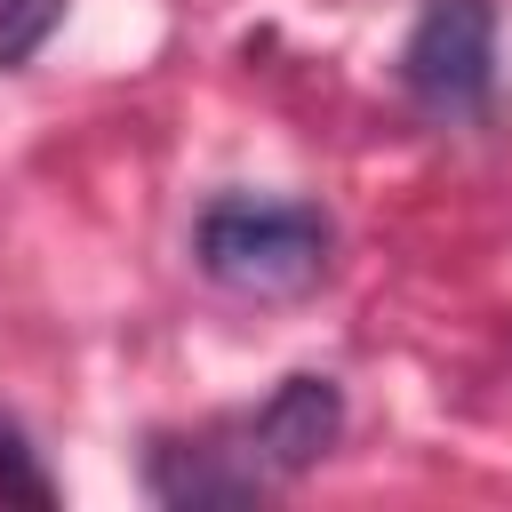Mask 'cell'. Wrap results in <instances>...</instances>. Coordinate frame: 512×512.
Returning <instances> with one entry per match:
<instances>
[{
  "mask_svg": "<svg viewBox=\"0 0 512 512\" xmlns=\"http://www.w3.org/2000/svg\"><path fill=\"white\" fill-rule=\"evenodd\" d=\"M328 216L304 208V200H264V192H224L200 208L192 224V256L216 288L232 296H256V304H288V296H312L328 280Z\"/></svg>",
  "mask_w": 512,
  "mask_h": 512,
  "instance_id": "6da1fadb",
  "label": "cell"
},
{
  "mask_svg": "<svg viewBox=\"0 0 512 512\" xmlns=\"http://www.w3.org/2000/svg\"><path fill=\"white\" fill-rule=\"evenodd\" d=\"M400 88L440 112V120H472L496 88V8L488 0H424L400 48Z\"/></svg>",
  "mask_w": 512,
  "mask_h": 512,
  "instance_id": "7a4b0ae2",
  "label": "cell"
},
{
  "mask_svg": "<svg viewBox=\"0 0 512 512\" xmlns=\"http://www.w3.org/2000/svg\"><path fill=\"white\" fill-rule=\"evenodd\" d=\"M336 432H344V392H336V376L304 368V376H280L264 392V408H248L232 424V448L256 480H288V472H312L336 448Z\"/></svg>",
  "mask_w": 512,
  "mask_h": 512,
  "instance_id": "3957f363",
  "label": "cell"
},
{
  "mask_svg": "<svg viewBox=\"0 0 512 512\" xmlns=\"http://www.w3.org/2000/svg\"><path fill=\"white\" fill-rule=\"evenodd\" d=\"M152 496L160 504H248L264 480L240 464L232 440H200V448H152Z\"/></svg>",
  "mask_w": 512,
  "mask_h": 512,
  "instance_id": "277c9868",
  "label": "cell"
},
{
  "mask_svg": "<svg viewBox=\"0 0 512 512\" xmlns=\"http://www.w3.org/2000/svg\"><path fill=\"white\" fill-rule=\"evenodd\" d=\"M0 496H16V504H48V480H40V464H32V448L0 424Z\"/></svg>",
  "mask_w": 512,
  "mask_h": 512,
  "instance_id": "5b68a950",
  "label": "cell"
}]
</instances>
